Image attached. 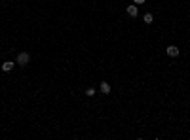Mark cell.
<instances>
[{"instance_id":"obj_5","label":"cell","mask_w":190,"mask_h":140,"mask_svg":"<svg viewBox=\"0 0 190 140\" xmlns=\"http://www.w3.org/2000/svg\"><path fill=\"white\" fill-rule=\"evenodd\" d=\"M101 93H103V95H108V93H110V85H108L106 82L101 83Z\"/></svg>"},{"instance_id":"obj_8","label":"cell","mask_w":190,"mask_h":140,"mask_svg":"<svg viewBox=\"0 0 190 140\" xmlns=\"http://www.w3.org/2000/svg\"><path fill=\"white\" fill-rule=\"evenodd\" d=\"M135 4H145V0H133Z\"/></svg>"},{"instance_id":"obj_2","label":"cell","mask_w":190,"mask_h":140,"mask_svg":"<svg viewBox=\"0 0 190 140\" xmlns=\"http://www.w3.org/2000/svg\"><path fill=\"white\" fill-rule=\"evenodd\" d=\"M165 53H167L169 57H177V55H179V47H177V46H167Z\"/></svg>"},{"instance_id":"obj_7","label":"cell","mask_w":190,"mask_h":140,"mask_svg":"<svg viewBox=\"0 0 190 140\" xmlns=\"http://www.w3.org/2000/svg\"><path fill=\"white\" fill-rule=\"evenodd\" d=\"M86 95H88V97H93V95H95V89H88V91H86Z\"/></svg>"},{"instance_id":"obj_4","label":"cell","mask_w":190,"mask_h":140,"mask_svg":"<svg viewBox=\"0 0 190 140\" xmlns=\"http://www.w3.org/2000/svg\"><path fill=\"white\" fill-rule=\"evenodd\" d=\"M13 66H15V64L11 61H6L4 64H2V70H4V72H10V70H13Z\"/></svg>"},{"instance_id":"obj_1","label":"cell","mask_w":190,"mask_h":140,"mask_svg":"<svg viewBox=\"0 0 190 140\" xmlns=\"http://www.w3.org/2000/svg\"><path fill=\"white\" fill-rule=\"evenodd\" d=\"M29 61H31V55H29L27 51H21L19 55H17V64H19V66H27Z\"/></svg>"},{"instance_id":"obj_6","label":"cell","mask_w":190,"mask_h":140,"mask_svg":"<svg viewBox=\"0 0 190 140\" xmlns=\"http://www.w3.org/2000/svg\"><path fill=\"white\" fill-rule=\"evenodd\" d=\"M142 21H145L147 25H150V23H152V13H145V15H142Z\"/></svg>"},{"instance_id":"obj_3","label":"cell","mask_w":190,"mask_h":140,"mask_svg":"<svg viewBox=\"0 0 190 140\" xmlns=\"http://www.w3.org/2000/svg\"><path fill=\"white\" fill-rule=\"evenodd\" d=\"M127 15H129V17H137L139 15L137 6H127Z\"/></svg>"}]
</instances>
